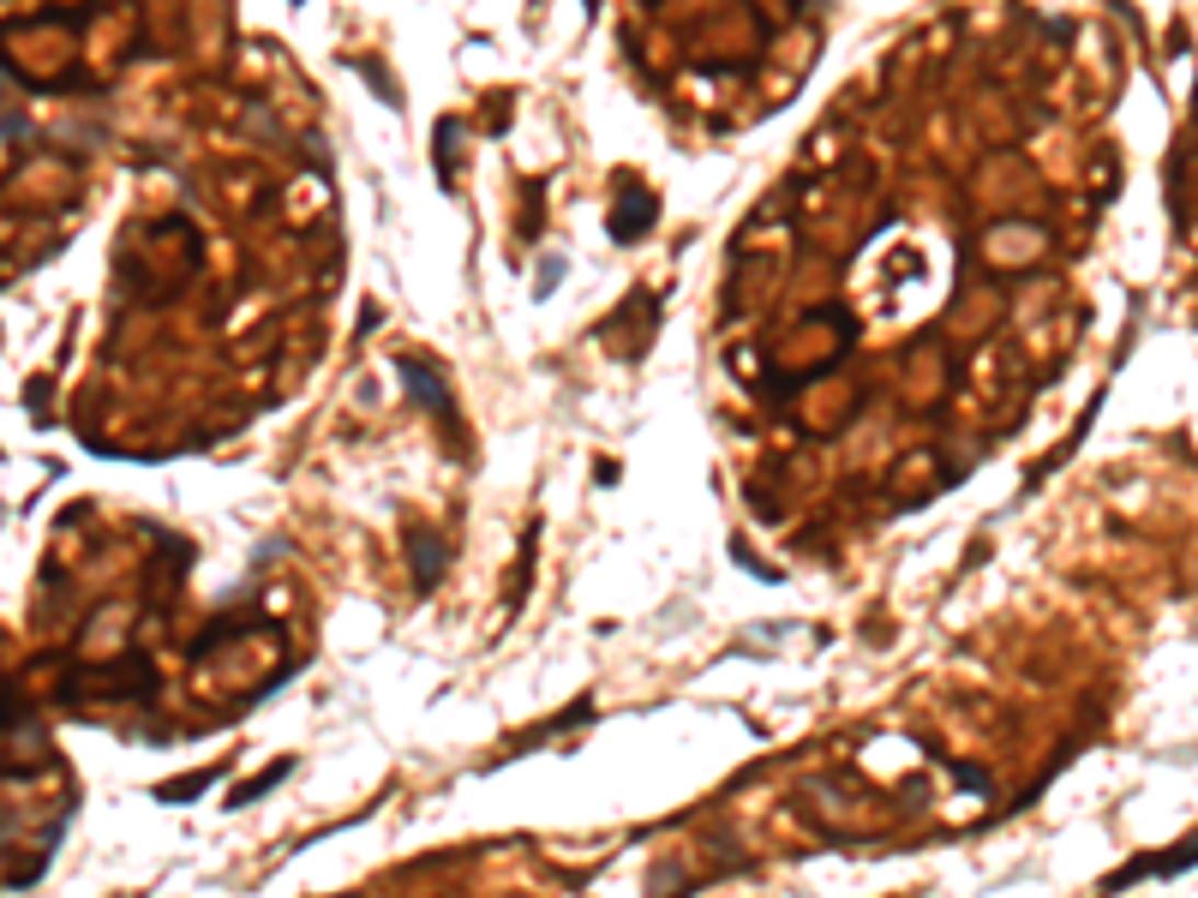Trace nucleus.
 <instances>
[{
  "mask_svg": "<svg viewBox=\"0 0 1198 898\" xmlns=\"http://www.w3.org/2000/svg\"><path fill=\"white\" fill-rule=\"evenodd\" d=\"M1187 868H1198V832L1180 851H1163V856H1139V863H1127L1120 875H1108V887H1127V880H1144V875H1187Z\"/></svg>",
  "mask_w": 1198,
  "mask_h": 898,
  "instance_id": "f257e3e1",
  "label": "nucleus"
},
{
  "mask_svg": "<svg viewBox=\"0 0 1198 898\" xmlns=\"http://www.w3.org/2000/svg\"><path fill=\"white\" fill-rule=\"evenodd\" d=\"M431 582H438V539L419 533V587H431Z\"/></svg>",
  "mask_w": 1198,
  "mask_h": 898,
  "instance_id": "7ed1b4c3",
  "label": "nucleus"
},
{
  "mask_svg": "<svg viewBox=\"0 0 1198 898\" xmlns=\"http://www.w3.org/2000/svg\"><path fill=\"white\" fill-rule=\"evenodd\" d=\"M402 383H407V395H414V402H426L431 414L444 419V426H450V419H456V402H450V390H444V383L431 378V366H426V359H402Z\"/></svg>",
  "mask_w": 1198,
  "mask_h": 898,
  "instance_id": "f03ea898",
  "label": "nucleus"
}]
</instances>
